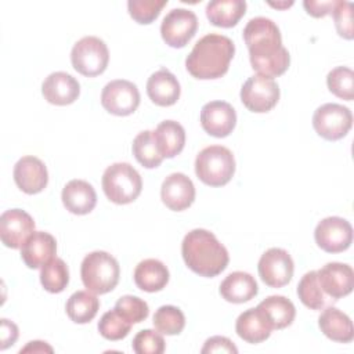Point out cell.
<instances>
[{"instance_id":"obj_2","label":"cell","mask_w":354,"mask_h":354,"mask_svg":"<svg viewBox=\"0 0 354 354\" xmlns=\"http://www.w3.org/2000/svg\"><path fill=\"white\" fill-rule=\"evenodd\" d=\"M181 254L191 271L206 278L221 274L230 261L225 246L213 232L203 228H195L184 236Z\"/></svg>"},{"instance_id":"obj_1","label":"cell","mask_w":354,"mask_h":354,"mask_svg":"<svg viewBox=\"0 0 354 354\" xmlns=\"http://www.w3.org/2000/svg\"><path fill=\"white\" fill-rule=\"evenodd\" d=\"M243 40L257 75L272 79L288 71L290 55L282 46V36L274 21L266 17L252 18L243 29Z\"/></svg>"},{"instance_id":"obj_23","label":"cell","mask_w":354,"mask_h":354,"mask_svg":"<svg viewBox=\"0 0 354 354\" xmlns=\"http://www.w3.org/2000/svg\"><path fill=\"white\" fill-rule=\"evenodd\" d=\"M259 292L254 277L249 272L235 271L228 274L220 283V295L224 300L235 304L252 300Z\"/></svg>"},{"instance_id":"obj_20","label":"cell","mask_w":354,"mask_h":354,"mask_svg":"<svg viewBox=\"0 0 354 354\" xmlns=\"http://www.w3.org/2000/svg\"><path fill=\"white\" fill-rule=\"evenodd\" d=\"M55 238L44 231H35L21 248V259L29 268H41L55 257Z\"/></svg>"},{"instance_id":"obj_36","label":"cell","mask_w":354,"mask_h":354,"mask_svg":"<svg viewBox=\"0 0 354 354\" xmlns=\"http://www.w3.org/2000/svg\"><path fill=\"white\" fill-rule=\"evenodd\" d=\"M131 325L133 324L126 321L115 310H111L101 317L98 322V332L104 339L116 342L124 339L129 335Z\"/></svg>"},{"instance_id":"obj_14","label":"cell","mask_w":354,"mask_h":354,"mask_svg":"<svg viewBox=\"0 0 354 354\" xmlns=\"http://www.w3.org/2000/svg\"><path fill=\"white\" fill-rule=\"evenodd\" d=\"M33 232L35 221L25 210L10 209L0 216V238L4 246L19 249Z\"/></svg>"},{"instance_id":"obj_31","label":"cell","mask_w":354,"mask_h":354,"mask_svg":"<svg viewBox=\"0 0 354 354\" xmlns=\"http://www.w3.org/2000/svg\"><path fill=\"white\" fill-rule=\"evenodd\" d=\"M297 296L300 301L311 310H322L333 300L321 289L317 271H308L301 277L297 285Z\"/></svg>"},{"instance_id":"obj_44","label":"cell","mask_w":354,"mask_h":354,"mask_svg":"<svg viewBox=\"0 0 354 354\" xmlns=\"http://www.w3.org/2000/svg\"><path fill=\"white\" fill-rule=\"evenodd\" d=\"M29 351H33V353H53V347L48 346L46 342H40V340H35V342H29L24 348L19 350V353H29Z\"/></svg>"},{"instance_id":"obj_8","label":"cell","mask_w":354,"mask_h":354,"mask_svg":"<svg viewBox=\"0 0 354 354\" xmlns=\"http://www.w3.org/2000/svg\"><path fill=\"white\" fill-rule=\"evenodd\" d=\"M353 126V115L347 106L328 102L318 106L313 115V127L328 141L343 138Z\"/></svg>"},{"instance_id":"obj_43","label":"cell","mask_w":354,"mask_h":354,"mask_svg":"<svg viewBox=\"0 0 354 354\" xmlns=\"http://www.w3.org/2000/svg\"><path fill=\"white\" fill-rule=\"evenodd\" d=\"M337 0L333 1H313V0H306L303 3L306 11L308 15L314 17V18H321L325 17L326 14H332L335 6H336Z\"/></svg>"},{"instance_id":"obj_17","label":"cell","mask_w":354,"mask_h":354,"mask_svg":"<svg viewBox=\"0 0 354 354\" xmlns=\"http://www.w3.org/2000/svg\"><path fill=\"white\" fill-rule=\"evenodd\" d=\"M12 176L17 187L28 195L41 192L48 183L46 165L39 158L32 155L22 156L15 163Z\"/></svg>"},{"instance_id":"obj_42","label":"cell","mask_w":354,"mask_h":354,"mask_svg":"<svg viewBox=\"0 0 354 354\" xmlns=\"http://www.w3.org/2000/svg\"><path fill=\"white\" fill-rule=\"evenodd\" d=\"M1 322V326H0V348L1 350H6L7 347L12 346L17 339H18V326L12 322V321H8L7 318H1L0 319Z\"/></svg>"},{"instance_id":"obj_21","label":"cell","mask_w":354,"mask_h":354,"mask_svg":"<svg viewBox=\"0 0 354 354\" xmlns=\"http://www.w3.org/2000/svg\"><path fill=\"white\" fill-rule=\"evenodd\" d=\"M65 209L73 214H88L97 205V194L93 185L84 180H71L61 194Z\"/></svg>"},{"instance_id":"obj_24","label":"cell","mask_w":354,"mask_h":354,"mask_svg":"<svg viewBox=\"0 0 354 354\" xmlns=\"http://www.w3.org/2000/svg\"><path fill=\"white\" fill-rule=\"evenodd\" d=\"M256 308L260 311V314L272 330L289 326L296 315V308L293 303L288 297L279 295L266 297L263 301L259 303Z\"/></svg>"},{"instance_id":"obj_34","label":"cell","mask_w":354,"mask_h":354,"mask_svg":"<svg viewBox=\"0 0 354 354\" xmlns=\"http://www.w3.org/2000/svg\"><path fill=\"white\" fill-rule=\"evenodd\" d=\"M153 326L163 335H178L185 326L184 313L176 306H160L153 314Z\"/></svg>"},{"instance_id":"obj_12","label":"cell","mask_w":354,"mask_h":354,"mask_svg":"<svg viewBox=\"0 0 354 354\" xmlns=\"http://www.w3.org/2000/svg\"><path fill=\"white\" fill-rule=\"evenodd\" d=\"M257 270L261 281L267 286L282 288L290 282L295 264L285 249L271 248L261 254Z\"/></svg>"},{"instance_id":"obj_29","label":"cell","mask_w":354,"mask_h":354,"mask_svg":"<svg viewBox=\"0 0 354 354\" xmlns=\"http://www.w3.org/2000/svg\"><path fill=\"white\" fill-rule=\"evenodd\" d=\"M246 12L243 0H213L206 6V17L212 25L232 28Z\"/></svg>"},{"instance_id":"obj_40","label":"cell","mask_w":354,"mask_h":354,"mask_svg":"<svg viewBox=\"0 0 354 354\" xmlns=\"http://www.w3.org/2000/svg\"><path fill=\"white\" fill-rule=\"evenodd\" d=\"M335 28L339 33V36L351 40L354 36L353 30V4L348 1L337 0L336 6L332 11Z\"/></svg>"},{"instance_id":"obj_16","label":"cell","mask_w":354,"mask_h":354,"mask_svg":"<svg viewBox=\"0 0 354 354\" xmlns=\"http://www.w3.org/2000/svg\"><path fill=\"white\" fill-rule=\"evenodd\" d=\"M201 124L213 137H227L236 124V112L225 101H210L201 109Z\"/></svg>"},{"instance_id":"obj_19","label":"cell","mask_w":354,"mask_h":354,"mask_svg":"<svg viewBox=\"0 0 354 354\" xmlns=\"http://www.w3.org/2000/svg\"><path fill=\"white\" fill-rule=\"evenodd\" d=\"M41 94L44 100L53 105H69L75 102L80 94V86L77 80L66 72L50 73L43 84Z\"/></svg>"},{"instance_id":"obj_3","label":"cell","mask_w":354,"mask_h":354,"mask_svg":"<svg viewBox=\"0 0 354 354\" xmlns=\"http://www.w3.org/2000/svg\"><path fill=\"white\" fill-rule=\"evenodd\" d=\"M234 54L235 44L230 37L209 33L195 43L185 58V68L196 79H218L227 73Z\"/></svg>"},{"instance_id":"obj_39","label":"cell","mask_w":354,"mask_h":354,"mask_svg":"<svg viewBox=\"0 0 354 354\" xmlns=\"http://www.w3.org/2000/svg\"><path fill=\"white\" fill-rule=\"evenodd\" d=\"M131 346L137 354H162L165 351V339L159 330L142 329L134 336Z\"/></svg>"},{"instance_id":"obj_10","label":"cell","mask_w":354,"mask_h":354,"mask_svg":"<svg viewBox=\"0 0 354 354\" xmlns=\"http://www.w3.org/2000/svg\"><path fill=\"white\" fill-rule=\"evenodd\" d=\"M196 29L198 18L194 11L187 8H173L166 14L160 24V36L167 46L181 48L195 36Z\"/></svg>"},{"instance_id":"obj_5","label":"cell","mask_w":354,"mask_h":354,"mask_svg":"<svg viewBox=\"0 0 354 354\" xmlns=\"http://www.w3.org/2000/svg\"><path fill=\"white\" fill-rule=\"evenodd\" d=\"M195 173L206 185H225L235 173V159L232 152L223 145H210L203 148L196 155Z\"/></svg>"},{"instance_id":"obj_33","label":"cell","mask_w":354,"mask_h":354,"mask_svg":"<svg viewBox=\"0 0 354 354\" xmlns=\"http://www.w3.org/2000/svg\"><path fill=\"white\" fill-rule=\"evenodd\" d=\"M41 286L50 293L62 292L69 282V270L62 259L54 257L40 270Z\"/></svg>"},{"instance_id":"obj_38","label":"cell","mask_w":354,"mask_h":354,"mask_svg":"<svg viewBox=\"0 0 354 354\" xmlns=\"http://www.w3.org/2000/svg\"><path fill=\"white\" fill-rule=\"evenodd\" d=\"M166 4L167 0H129L127 10L136 22L147 25L159 17L162 8Z\"/></svg>"},{"instance_id":"obj_15","label":"cell","mask_w":354,"mask_h":354,"mask_svg":"<svg viewBox=\"0 0 354 354\" xmlns=\"http://www.w3.org/2000/svg\"><path fill=\"white\" fill-rule=\"evenodd\" d=\"M321 289L335 301L351 293L354 288V271L344 263H328L317 271Z\"/></svg>"},{"instance_id":"obj_13","label":"cell","mask_w":354,"mask_h":354,"mask_svg":"<svg viewBox=\"0 0 354 354\" xmlns=\"http://www.w3.org/2000/svg\"><path fill=\"white\" fill-rule=\"evenodd\" d=\"M317 245L328 253H340L353 242V227L342 217L332 216L321 220L314 231Z\"/></svg>"},{"instance_id":"obj_22","label":"cell","mask_w":354,"mask_h":354,"mask_svg":"<svg viewBox=\"0 0 354 354\" xmlns=\"http://www.w3.org/2000/svg\"><path fill=\"white\" fill-rule=\"evenodd\" d=\"M180 93L181 88L177 77L166 68L153 72L147 82V94L159 106L174 105L180 98Z\"/></svg>"},{"instance_id":"obj_4","label":"cell","mask_w":354,"mask_h":354,"mask_svg":"<svg viewBox=\"0 0 354 354\" xmlns=\"http://www.w3.org/2000/svg\"><path fill=\"white\" fill-rule=\"evenodd\" d=\"M120 267L118 260L104 250L88 253L80 267V277L84 288L95 295L111 292L119 282Z\"/></svg>"},{"instance_id":"obj_18","label":"cell","mask_w":354,"mask_h":354,"mask_svg":"<svg viewBox=\"0 0 354 354\" xmlns=\"http://www.w3.org/2000/svg\"><path fill=\"white\" fill-rule=\"evenodd\" d=\"M160 198L170 210H185L195 201L194 183L184 173H171L162 183Z\"/></svg>"},{"instance_id":"obj_32","label":"cell","mask_w":354,"mask_h":354,"mask_svg":"<svg viewBox=\"0 0 354 354\" xmlns=\"http://www.w3.org/2000/svg\"><path fill=\"white\" fill-rule=\"evenodd\" d=\"M131 149L137 162L147 169L158 167L165 159L158 149L152 131L149 130H144L134 137Z\"/></svg>"},{"instance_id":"obj_11","label":"cell","mask_w":354,"mask_h":354,"mask_svg":"<svg viewBox=\"0 0 354 354\" xmlns=\"http://www.w3.org/2000/svg\"><path fill=\"white\" fill-rule=\"evenodd\" d=\"M101 105L105 111L116 116L131 115L140 105V91L129 80H111L102 88Z\"/></svg>"},{"instance_id":"obj_37","label":"cell","mask_w":354,"mask_h":354,"mask_svg":"<svg viewBox=\"0 0 354 354\" xmlns=\"http://www.w3.org/2000/svg\"><path fill=\"white\" fill-rule=\"evenodd\" d=\"M113 310L130 324H140L147 319L149 314V307L147 301L133 295L119 297Z\"/></svg>"},{"instance_id":"obj_6","label":"cell","mask_w":354,"mask_h":354,"mask_svg":"<svg viewBox=\"0 0 354 354\" xmlns=\"http://www.w3.org/2000/svg\"><path fill=\"white\" fill-rule=\"evenodd\" d=\"M105 196L116 205L134 202L142 189L140 173L129 163L119 162L108 166L102 174Z\"/></svg>"},{"instance_id":"obj_26","label":"cell","mask_w":354,"mask_h":354,"mask_svg":"<svg viewBox=\"0 0 354 354\" xmlns=\"http://www.w3.org/2000/svg\"><path fill=\"white\" fill-rule=\"evenodd\" d=\"M133 277L137 288L153 293L162 290L167 285L170 274L160 260L145 259L137 264Z\"/></svg>"},{"instance_id":"obj_28","label":"cell","mask_w":354,"mask_h":354,"mask_svg":"<svg viewBox=\"0 0 354 354\" xmlns=\"http://www.w3.org/2000/svg\"><path fill=\"white\" fill-rule=\"evenodd\" d=\"M235 330L242 340L257 344L267 340L272 329L268 326L257 308H248L236 318Z\"/></svg>"},{"instance_id":"obj_25","label":"cell","mask_w":354,"mask_h":354,"mask_svg":"<svg viewBox=\"0 0 354 354\" xmlns=\"http://www.w3.org/2000/svg\"><path fill=\"white\" fill-rule=\"evenodd\" d=\"M321 332L337 343H350L354 339V329L350 317L336 307H326L318 317Z\"/></svg>"},{"instance_id":"obj_45","label":"cell","mask_w":354,"mask_h":354,"mask_svg":"<svg viewBox=\"0 0 354 354\" xmlns=\"http://www.w3.org/2000/svg\"><path fill=\"white\" fill-rule=\"evenodd\" d=\"M293 3L290 1V3H270V6H272V7H277V8H288V7H290Z\"/></svg>"},{"instance_id":"obj_27","label":"cell","mask_w":354,"mask_h":354,"mask_svg":"<svg viewBox=\"0 0 354 354\" xmlns=\"http://www.w3.org/2000/svg\"><path fill=\"white\" fill-rule=\"evenodd\" d=\"M158 149L163 158H174L185 145L184 127L176 120H163L152 131Z\"/></svg>"},{"instance_id":"obj_7","label":"cell","mask_w":354,"mask_h":354,"mask_svg":"<svg viewBox=\"0 0 354 354\" xmlns=\"http://www.w3.org/2000/svg\"><path fill=\"white\" fill-rule=\"evenodd\" d=\"M71 62L76 72L94 77L101 75L109 62V51L104 40L95 36H84L75 43L71 51Z\"/></svg>"},{"instance_id":"obj_35","label":"cell","mask_w":354,"mask_h":354,"mask_svg":"<svg viewBox=\"0 0 354 354\" xmlns=\"http://www.w3.org/2000/svg\"><path fill=\"white\" fill-rule=\"evenodd\" d=\"M326 84L336 97L351 101L354 98V72L347 66H336L326 76Z\"/></svg>"},{"instance_id":"obj_41","label":"cell","mask_w":354,"mask_h":354,"mask_svg":"<svg viewBox=\"0 0 354 354\" xmlns=\"http://www.w3.org/2000/svg\"><path fill=\"white\" fill-rule=\"evenodd\" d=\"M202 354L206 353H238L235 344L225 336H212L205 342V346L201 350Z\"/></svg>"},{"instance_id":"obj_30","label":"cell","mask_w":354,"mask_h":354,"mask_svg":"<svg viewBox=\"0 0 354 354\" xmlns=\"http://www.w3.org/2000/svg\"><path fill=\"white\" fill-rule=\"evenodd\" d=\"M100 300L90 290H77L66 301L65 310L75 324H87L98 313Z\"/></svg>"},{"instance_id":"obj_9","label":"cell","mask_w":354,"mask_h":354,"mask_svg":"<svg viewBox=\"0 0 354 354\" xmlns=\"http://www.w3.org/2000/svg\"><path fill=\"white\" fill-rule=\"evenodd\" d=\"M279 100L278 83L263 75L250 76L241 88V101L252 112L264 113L271 111Z\"/></svg>"}]
</instances>
